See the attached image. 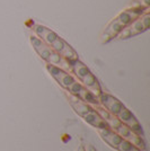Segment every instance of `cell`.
Returning <instances> with one entry per match:
<instances>
[{
	"label": "cell",
	"instance_id": "obj_16",
	"mask_svg": "<svg viewBox=\"0 0 150 151\" xmlns=\"http://www.w3.org/2000/svg\"><path fill=\"white\" fill-rule=\"evenodd\" d=\"M85 151H97L93 145H87L85 147Z\"/></svg>",
	"mask_w": 150,
	"mask_h": 151
},
{
	"label": "cell",
	"instance_id": "obj_7",
	"mask_svg": "<svg viewBox=\"0 0 150 151\" xmlns=\"http://www.w3.org/2000/svg\"><path fill=\"white\" fill-rule=\"evenodd\" d=\"M98 99H100V105L104 107L107 112H110V113L115 115V116L120 112V109L123 107V103L122 101H119L116 97H114V96L110 94H106L104 91L100 94Z\"/></svg>",
	"mask_w": 150,
	"mask_h": 151
},
{
	"label": "cell",
	"instance_id": "obj_12",
	"mask_svg": "<svg viewBox=\"0 0 150 151\" xmlns=\"http://www.w3.org/2000/svg\"><path fill=\"white\" fill-rule=\"evenodd\" d=\"M77 98H79L81 101L86 103L88 105L93 106V105H96V104H100V99L98 97H96L90 90H88L87 88H85L84 86H81V88L79 89V91L76 95Z\"/></svg>",
	"mask_w": 150,
	"mask_h": 151
},
{
	"label": "cell",
	"instance_id": "obj_2",
	"mask_svg": "<svg viewBox=\"0 0 150 151\" xmlns=\"http://www.w3.org/2000/svg\"><path fill=\"white\" fill-rule=\"evenodd\" d=\"M71 73H74V77L76 79L80 82L85 88L90 90L96 97H100V94L103 93L97 78L88 69L87 65L84 64L79 59L71 62Z\"/></svg>",
	"mask_w": 150,
	"mask_h": 151
},
{
	"label": "cell",
	"instance_id": "obj_6",
	"mask_svg": "<svg viewBox=\"0 0 150 151\" xmlns=\"http://www.w3.org/2000/svg\"><path fill=\"white\" fill-rule=\"evenodd\" d=\"M46 69H48L49 73L51 75V77H52L64 90H67L69 86L76 80V78L74 77L72 73L67 72V71L60 69V68H58V67L51 65V64H46Z\"/></svg>",
	"mask_w": 150,
	"mask_h": 151
},
{
	"label": "cell",
	"instance_id": "obj_17",
	"mask_svg": "<svg viewBox=\"0 0 150 151\" xmlns=\"http://www.w3.org/2000/svg\"><path fill=\"white\" fill-rule=\"evenodd\" d=\"M77 151H85V145H80L79 147H78V149H77Z\"/></svg>",
	"mask_w": 150,
	"mask_h": 151
},
{
	"label": "cell",
	"instance_id": "obj_11",
	"mask_svg": "<svg viewBox=\"0 0 150 151\" xmlns=\"http://www.w3.org/2000/svg\"><path fill=\"white\" fill-rule=\"evenodd\" d=\"M82 120L85 121L86 123H88L89 125H92L93 127H95L96 130H97V129H105V127H108L107 124L105 123V121L100 117V114L97 113L94 108H92V109L82 117Z\"/></svg>",
	"mask_w": 150,
	"mask_h": 151
},
{
	"label": "cell",
	"instance_id": "obj_10",
	"mask_svg": "<svg viewBox=\"0 0 150 151\" xmlns=\"http://www.w3.org/2000/svg\"><path fill=\"white\" fill-rule=\"evenodd\" d=\"M68 101H69V103H70L71 107H72V109L75 111V113L77 114L78 116H80L81 119L93 108L90 105H88L86 103L81 101L79 98H77L74 95H70L69 93H68Z\"/></svg>",
	"mask_w": 150,
	"mask_h": 151
},
{
	"label": "cell",
	"instance_id": "obj_3",
	"mask_svg": "<svg viewBox=\"0 0 150 151\" xmlns=\"http://www.w3.org/2000/svg\"><path fill=\"white\" fill-rule=\"evenodd\" d=\"M150 26V14L148 13L142 14L141 16H139L138 18H136L131 24L126 26L125 28H123L121 33L118 35V38L120 40H126V38L133 37L144 33L146 31L149 29Z\"/></svg>",
	"mask_w": 150,
	"mask_h": 151
},
{
	"label": "cell",
	"instance_id": "obj_5",
	"mask_svg": "<svg viewBox=\"0 0 150 151\" xmlns=\"http://www.w3.org/2000/svg\"><path fill=\"white\" fill-rule=\"evenodd\" d=\"M116 117L121 121V123H123L124 125L128 127H130L133 132H136L137 134L144 137V130L142 126L140 124V122L138 121V119L132 114L130 109H128L126 107L123 105V107L120 109V112L116 114Z\"/></svg>",
	"mask_w": 150,
	"mask_h": 151
},
{
	"label": "cell",
	"instance_id": "obj_9",
	"mask_svg": "<svg viewBox=\"0 0 150 151\" xmlns=\"http://www.w3.org/2000/svg\"><path fill=\"white\" fill-rule=\"evenodd\" d=\"M33 31L35 33V36L41 38L44 43L48 44L49 46L53 44L54 41L59 37V35L56 33H54L52 29H50V28H48V27H45L43 25H35Z\"/></svg>",
	"mask_w": 150,
	"mask_h": 151
},
{
	"label": "cell",
	"instance_id": "obj_13",
	"mask_svg": "<svg viewBox=\"0 0 150 151\" xmlns=\"http://www.w3.org/2000/svg\"><path fill=\"white\" fill-rule=\"evenodd\" d=\"M59 54H60L63 59H66L67 61H69L70 63L79 59V58H78V53H77V52L75 51V49H74L72 46H70L68 43L64 44L63 49L59 52Z\"/></svg>",
	"mask_w": 150,
	"mask_h": 151
},
{
	"label": "cell",
	"instance_id": "obj_4",
	"mask_svg": "<svg viewBox=\"0 0 150 151\" xmlns=\"http://www.w3.org/2000/svg\"><path fill=\"white\" fill-rule=\"evenodd\" d=\"M114 131L118 133L120 137H122L124 140L129 141L133 145H136L138 149H140L141 151H147V145H146L144 138L141 135L137 134L136 132H133L130 127L124 125L123 123H121V125L119 127H116Z\"/></svg>",
	"mask_w": 150,
	"mask_h": 151
},
{
	"label": "cell",
	"instance_id": "obj_14",
	"mask_svg": "<svg viewBox=\"0 0 150 151\" xmlns=\"http://www.w3.org/2000/svg\"><path fill=\"white\" fill-rule=\"evenodd\" d=\"M116 151H141L140 149H138L136 145H133L132 143H130L129 141H126L124 139H122L120 141V143L116 145L115 148Z\"/></svg>",
	"mask_w": 150,
	"mask_h": 151
},
{
	"label": "cell",
	"instance_id": "obj_15",
	"mask_svg": "<svg viewBox=\"0 0 150 151\" xmlns=\"http://www.w3.org/2000/svg\"><path fill=\"white\" fill-rule=\"evenodd\" d=\"M150 0H132L128 8H149Z\"/></svg>",
	"mask_w": 150,
	"mask_h": 151
},
{
	"label": "cell",
	"instance_id": "obj_8",
	"mask_svg": "<svg viewBox=\"0 0 150 151\" xmlns=\"http://www.w3.org/2000/svg\"><path fill=\"white\" fill-rule=\"evenodd\" d=\"M30 41H31L34 50L36 51V53L43 59L45 62H48V60L50 59L51 54L54 52V50L51 49V46H49L48 44H45L41 38H38V36H35V35H32L31 37H30Z\"/></svg>",
	"mask_w": 150,
	"mask_h": 151
},
{
	"label": "cell",
	"instance_id": "obj_1",
	"mask_svg": "<svg viewBox=\"0 0 150 151\" xmlns=\"http://www.w3.org/2000/svg\"><path fill=\"white\" fill-rule=\"evenodd\" d=\"M148 12H149V8H128V9H125L124 12L119 14L106 26V28L100 35V43H103V44L110 43L112 40L118 37V35L123 28H125L129 24H131L139 16H141L144 13H148Z\"/></svg>",
	"mask_w": 150,
	"mask_h": 151
}]
</instances>
